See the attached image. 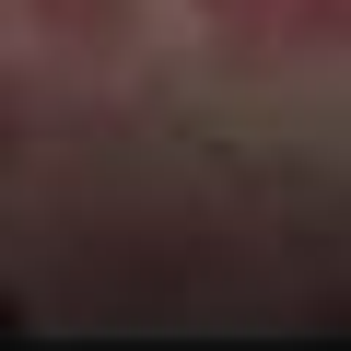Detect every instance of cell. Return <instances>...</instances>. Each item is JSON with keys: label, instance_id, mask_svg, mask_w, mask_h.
<instances>
[{"label": "cell", "instance_id": "obj_1", "mask_svg": "<svg viewBox=\"0 0 351 351\" xmlns=\"http://www.w3.org/2000/svg\"><path fill=\"white\" fill-rule=\"evenodd\" d=\"M47 24H71V36H117V0H36Z\"/></svg>", "mask_w": 351, "mask_h": 351}]
</instances>
